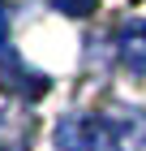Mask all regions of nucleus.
Wrapping results in <instances>:
<instances>
[{
    "instance_id": "nucleus-4",
    "label": "nucleus",
    "mask_w": 146,
    "mask_h": 151,
    "mask_svg": "<svg viewBox=\"0 0 146 151\" xmlns=\"http://www.w3.org/2000/svg\"><path fill=\"white\" fill-rule=\"evenodd\" d=\"M52 9H60L65 17H90L99 9V0H52Z\"/></svg>"
},
{
    "instance_id": "nucleus-5",
    "label": "nucleus",
    "mask_w": 146,
    "mask_h": 151,
    "mask_svg": "<svg viewBox=\"0 0 146 151\" xmlns=\"http://www.w3.org/2000/svg\"><path fill=\"white\" fill-rule=\"evenodd\" d=\"M9 43V13H4V0H0V52Z\"/></svg>"
},
{
    "instance_id": "nucleus-1",
    "label": "nucleus",
    "mask_w": 146,
    "mask_h": 151,
    "mask_svg": "<svg viewBox=\"0 0 146 151\" xmlns=\"http://www.w3.org/2000/svg\"><path fill=\"white\" fill-rule=\"evenodd\" d=\"M90 151H146V116L133 108H112L95 116Z\"/></svg>"
},
{
    "instance_id": "nucleus-2",
    "label": "nucleus",
    "mask_w": 146,
    "mask_h": 151,
    "mask_svg": "<svg viewBox=\"0 0 146 151\" xmlns=\"http://www.w3.org/2000/svg\"><path fill=\"white\" fill-rule=\"evenodd\" d=\"M116 52L133 73H146V22H129L116 39Z\"/></svg>"
},
{
    "instance_id": "nucleus-3",
    "label": "nucleus",
    "mask_w": 146,
    "mask_h": 151,
    "mask_svg": "<svg viewBox=\"0 0 146 151\" xmlns=\"http://www.w3.org/2000/svg\"><path fill=\"white\" fill-rule=\"evenodd\" d=\"M90 138H95V116H65L56 125L60 151H90Z\"/></svg>"
}]
</instances>
